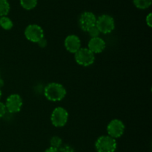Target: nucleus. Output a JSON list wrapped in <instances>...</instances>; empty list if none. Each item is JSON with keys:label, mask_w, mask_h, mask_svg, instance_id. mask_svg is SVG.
Listing matches in <instances>:
<instances>
[{"label": "nucleus", "mask_w": 152, "mask_h": 152, "mask_svg": "<svg viewBox=\"0 0 152 152\" xmlns=\"http://www.w3.org/2000/svg\"><path fill=\"white\" fill-rule=\"evenodd\" d=\"M44 95L50 101H59L66 95V89L59 83H50L45 87Z\"/></svg>", "instance_id": "nucleus-1"}, {"label": "nucleus", "mask_w": 152, "mask_h": 152, "mask_svg": "<svg viewBox=\"0 0 152 152\" xmlns=\"http://www.w3.org/2000/svg\"><path fill=\"white\" fill-rule=\"evenodd\" d=\"M117 143L115 139L108 135H102L96 139L95 148L97 152H114Z\"/></svg>", "instance_id": "nucleus-2"}, {"label": "nucleus", "mask_w": 152, "mask_h": 152, "mask_svg": "<svg viewBox=\"0 0 152 152\" xmlns=\"http://www.w3.org/2000/svg\"><path fill=\"white\" fill-rule=\"evenodd\" d=\"M75 61L79 65L83 66H89L95 61V55L88 48H80L74 53Z\"/></svg>", "instance_id": "nucleus-3"}, {"label": "nucleus", "mask_w": 152, "mask_h": 152, "mask_svg": "<svg viewBox=\"0 0 152 152\" xmlns=\"http://www.w3.org/2000/svg\"><path fill=\"white\" fill-rule=\"evenodd\" d=\"M96 26L99 29V32L107 34L114 31L115 22L112 16L108 14H102L96 18Z\"/></svg>", "instance_id": "nucleus-4"}, {"label": "nucleus", "mask_w": 152, "mask_h": 152, "mask_svg": "<svg viewBox=\"0 0 152 152\" xmlns=\"http://www.w3.org/2000/svg\"><path fill=\"white\" fill-rule=\"evenodd\" d=\"M68 119V113L62 107H56L53 110L50 116V121L53 126L61 128L66 125Z\"/></svg>", "instance_id": "nucleus-5"}, {"label": "nucleus", "mask_w": 152, "mask_h": 152, "mask_svg": "<svg viewBox=\"0 0 152 152\" xmlns=\"http://www.w3.org/2000/svg\"><path fill=\"white\" fill-rule=\"evenodd\" d=\"M25 36L26 39L32 43H38L44 37V31L41 26L36 24L28 25L25 30Z\"/></svg>", "instance_id": "nucleus-6"}, {"label": "nucleus", "mask_w": 152, "mask_h": 152, "mask_svg": "<svg viewBox=\"0 0 152 152\" xmlns=\"http://www.w3.org/2000/svg\"><path fill=\"white\" fill-rule=\"evenodd\" d=\"M125 128L126 127H125L124 123L121 120L117 119H113L108 123V126H107L108 135L115 139L120 138L124 134Z\"/></svg>", "instance_id": "nucleus-7"}, {"label": "nucleus", "mask_w": 152, "mask_h": 152, "mask_svg": "<svg viewBox=\"0 0 152 152\" xmlns=\"http://www.w3.org/2000/svg\"><path fill=\"white\" fill-rule=\"evenodd\" d=\"M23 104L22 98L19 94H12L9 95L6 99V102L4 104L6 110L10 113H18L21 110Z\"/></svg>", "instance_id": "nucleus-8"}, {"label": "nucleus", "mask_w": 152, "mask_h": 152, "mask_svg": "<svg viewBox=\"0 0 152 152\" xmlns=\"http://www.w3.org/2000/svg\"><path fill=\"white\" fill-rule=\"evenodd\" d=\"M96 16L91 11L83 12L79 19V24L81 29L84 31H88L91 28L96 25Z\"/></svg>", "instance_id": "nucleus-9"}, {"label": "nucleus", "mask_w": 152, "mask_h": 152, "mask_svg": "<svg viewBox=\"0 0 152 152\" xmlns=\"http://www.w3.org/2000/svg\"><path fill=\"white\" fill-rule=\"evenodd\" d=\"M65 47L71 53H76L81 48V40L77 35L71 34L65 40Z\"/></svg>", "instance_id": "nucleus-10"}, {"label": "nucleus", "mask_w": 152, "mask_h": 152, "mask_svg": "<svg viewBox=\"0 0 152 152\" xmlns=\"http://www.w3.org/2000/svg\"><path fill=\"white\" fill-rule=\"evenodd\" d=\"M105 46L106 44L103 39L98 37L91 38L88 44V49L95 55V54H99L103 52L104 49H105Z\"/></svg>", "instance_id": "nucleus-11"}, {"label": "nucleus", "mask_w": 152, "mask_h": 152, "mask_svg": "<svg viewBox=\"0 0 152 152\" xmlns=\"http://www.w3.org/2000/svg\"><path fill=\"white\" fill-rule=\"evenodd\" d=\"M0 26L4 30L9 31V30H10L13 28V23L11 19L9 17H7V16H1L0 17Z\"/></svg>", "instance_id": "nucleus-12"}, {"label": "nucleus", "mask_w": 152, "mask_h": 152, "mask_svg": "<svg viewBox=\"0 0 152 152\" xmlns=\"http://www.w3.org/2000/svg\"><path fill=\"white\" fill-rule=\"evenodd\" d=\"M135 7L141 10H145L151 6L152 0H133Z\"/></svg>", "instance_id": "nucleus-13"}, {"label": "nucleus", "mask_w": 152, "mask_h": 152, "mask_svg": "<svg viewBox=\"0 0 152 152\" xmlns=\"http://www.w3.org/2000/svg\"><path fill=\"white\" fill-rule=\"evenodd\" d=\"M10 4L7 0H0V17L7 16L10 11Z\"/></svg>", "instance_id": "nucleus-14"}, {"label": "nucleus", "mask_w": 152, "mask_h": 152, "mask_svg": "<svg viewBox=\"0 0 152 152\" xmlns=\"http://www.w3.org/2000/svg\"><path fill=\"white\" fill-rule=\"evenodd\" d=\"M20 4L25 10H32L37 6V0H19Z\"/></svg>", "instance_id": "nucleus-15"}, {"label": "nucleus", "mask_w": 152, "mask_h": 152, "mask_svg": "<svg viewBox=\"0 0 152 152\" xmlns=\"http://www.w3.org/2000/svg\"><path fill=\"white\" fill-rule=\"evenodd\" d=\"M50 147L59 149L62 145V140L60 137H57V136H54V137H53L50 139Z\"/></svg>", "instance_id": "nucleus-16"}, {"label": "nucleus", "mask_w": 152, "mask_h": 152, "mask_svg": "<svg viewBox=\"0 0 152 152\" xmlns=\"http://www.w3.org/2000/svg\"><path fill=\"white\" fill-rule=\"evenodd\" d=\"M87 32L88 33L89 36H90L91 38H94V37H99V34H100L99 29L96 28V25L94 27H92V28H91L90 29L87 31Z\"/></svg>", "instance_id": "nucleus-17"}, {"label": "nucleus", "mask_w": 152, "mask_h": 152, "mask_svg": "<svg viewBox=\"0 0 152 152\" xmlns=\"http://www.w3.org/2000/svg\"><path fill=\"white\" fill-rule=\"evenodd\" d=\"M59 152H75L74 149L71 146L68 145H62L59 148Z\"/></svg>", "instance_id": "nucleus-18"}, {"label": "nucleus", "mask_w": 152, "mask_h": 152, "mask_svg": "<svg viewBox=\"0 0 152 152\" xmlns=\"http://www.w3.org/2000/svg\"><path fill=\"white\" fill-rule=\"evenodd\" d=\"M6 111H7V110H6L4 104L0 101V119L5 115Z\"/></svg>", "instance_id": "nucleus-19"}, {"label": "nucleus", "mask_w": 152, "mask_h": 152, "mask_svg": "<svg viewBox=\"0 0 152 152\" xmlns=\"http://www.w3.org/2000/svg\"><path fill=\"white\" fill-rule=\"evenodd\" d=\"M145 22H146L147 25L148 27H152V13H149L147 15L146 18H145Z\"/></svg>", "instance_id": "nucleus-20"}, {"label": "nucleus", "mask_w": 152, "mask_h": 152, "mask_svg": "<svg viewBox=\"0 0 152 152\" xmlns=\"http://www.w3.org/2000/svg\"><path fill=\"white\" fill-rule=\"evenodd\" d=\"M37 43H38L39 46H40L41 48H45L47 46V40L43 37V38L41 39Z\"/></svg>", "instance_id": "nucleus-21"}, {"label": "nucleus", "mask_w": 152, "mask_h": 152, "mask_svg": "<svg viewBox=\"0 0 152 152\" xmlns=\"http://www.w3.org/2000/svg\"><path fill=\"white\" fill-rule=\"evenodd\" d=\"M45 152H59V151L58 148H55L50 147V148H48V149H46L45 151Z\"/></svg>", "instance_id": "nucleus-22"}, {"label": "nucleus", "mask_w": 152, "mask_h": 152, "mask_svg": "<svg viewBox=\"0 0 152 152\" xmlns=\"http://www.w3.org/2000/svg\"><path fill=\"white\" fill-rule=\"evenodd\" d=\"M3 83H4V82H3V80L0 78V88H1V86H3Z\"/></svg>", "instance_id": "nucleus-23"}, {"label": "nucleus", "mask_w": 152, "mask_h": 152, "mask_svg": "<svg viewBox=\"0 0 152 152\" xmlns=\"http://www.w3.org/2000/svg\"><path fill=\"white\" fill-rule=\"evenodd\" d=\"M1 89H0V99H1Z\"/></svg>", "instance_id": "nucleus-24"}]
</instances>
